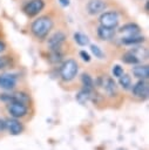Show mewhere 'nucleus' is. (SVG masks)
<instances>
[{"label":"nucleus","mask_w":149,"mask_h":150,"mask_svg":"<svg viewBox=\"0 0 149 150\" xmlns=\"http://www.w3.org/2000/svg\"><path fill=\"white\" fill-rule=\"evenodd\" d=\"M74 41L79 45V46H87L88 43H89V39H88V36L86 35V34H83V33H80V32H76V33H74Z\"/></svg>","instance_id":"obj_18"},{"label":"nucleus","mask_w":149,"mask_h":150,"mask_svg":"<svg viewBox=\"0 0 149 150\" xmlns=\"http://www.w3.org/2000/svg\"><path fill=\"white\" fill-rule=\"evenodd\" d=\"M5 49H6V43H5L2 40H0V54H1L2 52H5Z\"/></svg>","instance_id":"obj_29"},{"label":"nucleus","mask_w":149,"mask_h":150,"mask_svg":"<svg viewBox=\"0 0 149 150\" xmlns=\"http://www.w3.org/2000/svg\"><path fill=\"white\" fill-rule=\"evenodd\" d=\"M92 96H93V90L90 89H86L83 88L82 90H80L77 94H76V101L80 103V104H86L88 101L92 100Z\"/></svg>","instance_id":"obj_15"},{"label":"nucleus","mask_w":149,"mask_h":150,"mask_svg":"<svg viewBox=\"0 0 149 150\" xmlns=\"http://www.w3.org/2000/svg\"><path fill=\"white\" fill-rule=\"evenodd\" d=\"M133 75L140 80H147L149 76V68L147 64H135L133 68Z\"/></svg>","instance_id":"obj_12"},{"label":"nucleus","mask_w":149,"mask_h":150,"mask_svg":"<svg viewBox=\"0 0 149 150\" xmlns=\"http://www.w3.org/2000/svg\"><path fill=\"white\" fill-rule=\"evenodd\" d=\"M131 91H133V95L136 96V97L147 98V96H148V82H147V80L137 81L134 84Z\"/></svg>","instance_id":"obj_9"},{"label":"nucleus","mask_w":149,"mask_h":150,"mask_svg":"<svg viewBox=\"0 0 149 150\" xmlns=\"http://www.w3.org/2000/svg\"><path fill=\"white\" fill-rule=\"evenodd\" d=\"M118 32H120L121 34H124V36H131V35H137V34H140L141 28H140L138 25L133 23V22H129V23L123 25V26L118 29Z\"/></svg>","instance_id":"obj_11"},{"label":"nucleus","mask_w":149,"mask_h":150,"mask_svg":"<svg viewBox=\"0 0 149 150\" xmlns=\"http://www.w3.org/2000/svg\"><path fill=\"white\" fill-rule=\"evenodd\" d=\"M53 20L48 16H39L31 25V32L36 39H45L53 28Z\"/></svg>","instance_id":"obj_1"},{"label":"nucleus","mask_w":149,"mask_h":150,"mask_svg":"<svg viewBox=\"0 0 149 150\" xmlns=\"http://www.w3.org/2000/svg\"><path fill=\"white\" fill-rule=\"evenodd\" d=\"M4 130H6V123L4 120H0V132H2Z\"/></svg>","instance_id":"obj_27"},{"label":"nucleus","mask_w":149,"mask_h":150,"mask_svg":"<svg viewBox=\"0 0 149 150\" xmlns=\"http://www.w3.org/2000/svg\"><path fill=\"white\" fill-rule=\"evenodd\" d=\"M77 71H79V66H77L76 61L73 59H68L67 61H65L62 63V66L60 68V76L63 81L69 82V81L74 80Z\"/></svg>","instance_id":"obj_2"},{"label":"nucleus","mask_w":149,"mask_h":150,"mask_svg":"<svg viewBox=\"0 0 149 150\" xmlns=\"http://www.w3.org/2000/svg\"><path fill=\"white\" fill-rule=\"evenodd\" d=\"M48 59L52 63H57L62 60V53L60 50H50V54H49Z\"/></svg>","instance_id":"obj_21"},{"label":"nucleus","mask_w":149,"mask_h":150,"mask_svg":"<svg viewBox=\"0 0 149 150\" xmlns=\"http://www.w3.org/2000/svg\"><path fill=\"white\" fill-rule=\"evenodd\" d=\"M59 2H60L61 6H63V7H67V6H69V4H70L69 0H59Z\"/></svg>","instance_id":"obj_28"},{"label":"nucleus","mask_w":149,"mask_h":150,"mask_svg":"<svg viewBox=\"0 0 149 150\" xmlns=\"http://www.w3.org/2000/svg\"><path fill=\"white\" fill-rule=\"evenodd\" d=\"M6 66H7V62H6V60H5L4 57H0V69H4Z\"/></svg>","instance_id":"obj_26"},{"label":"nucleus","mask_w":149,"mask_h":150,"mask_svg":"<svg viewBox=\"0 0 149 150\" xmlns=\"http://www.w3.org/2000/svg\"><path fill=\"white\" fill-rule=\"evenodd\" d=\"M100 23L101 26L108 27V28H116L118 26L120 19L116 12L110 11V12H102L100 15Z\"/></svg>","instance_id":"obj_3"},{"label":"nucleus","mask_w":149,"mask_h":150,"mask_svg":"<svg viewBox=\"0 0 149 150\" xmlns=\"http://www.w3.org/2000/svg\"><path fill=\"white\" fill-rule=\"evenodd\" d=\"M122 61L127 64H131V66H135V64H138L141 62V60L130 50V52H127L123 56H122Z\"/></svg>","instance_id":"obj_17"},{"label":"nucleus","mask_w":149,"mask_h":150,"mask_svg":"<svg viewBox=\"0 0 149 150\" xmlns=\"http://www.w3.org/2000/svg\"><path fill=\"white\" fill-rule=\"evenodd\" d=\"M66 41V34L62 32H55L49 39H48V48L50 50H60L63 42Z\"/></svg>","instance_id":"obj_6"},{"label":"nucleus","mask_w":149,"mask_h":150,"mask_svg":"<svg viewBox=\"0 0 149 150\" xmlns=\"http://www.w3.org/2000/svg\"><path fill=\"white\" fill-rule=\"evenodd\" d=\"M5 123H6V130H8V132L12 135H19L22 131V124L16 118L6 120Z\"/></svg>","instance_id":"obj_10"},{"label":"nucleus","mask_w":149,"mask_h":150,"mask_svg":"<svg viewBox=\"0 0 149 150\" xmlns=\"http://www.w3.org/2000/svg\"><path fill=\"white\" fill-rule=\"evenodd\" d=\"M118 83L120 86L123 88V89H129L131 87V77L127 74H122L120 77H118Z\"/></svg>","instance_id":"obj_20"},{"label":"nucleus","mask_w":149,"mask_h":150,"mask_svg":"<svg viewBox=\"0 0 149 150\" xmlns=\"http://www.w3.org/2000/svg\"><path fill=\"white\" fill-rule=\"evenodd\" d=\"M81 82H82L83 88L90 89V90L94 89V81H93V79H92V76H90L89 74L83 73V74L81 75Z\"/></svg>","instance_id":"obj_19"},{"label":"nucleus","mask_w":149,"mask_h":150,"mask_svg":"<svg viewBox=\"0 0 149 150\" xmlns=\"http://www.w3.org/2000/svg\"><path fill=\"white\" fill-rule=\"evenodd\" d=\"M79 55H80V57H81L84 62H89V61H90V55H89L86 50H81V52L79 53Z\"/></svg>","instance_id":"obj_25"},{"label":"nucleus","mask_w":149,"mask_h":150,"mask_svg":"<svg viewBox=\"0 0 149 150\" xmlns=\"http://www.w3.org/2000/svg\"><path fill=\"white\" fill-rule=\"evenodd\" d=\"M106 8H107V4L103 0H90L87 4V12L90 15L100 14V13L104 12Z\"/></svg>","instance_id":"obj_8"},{"label":"nucleus","mask_w":149,"mask_h":150,"mask_svg":"<svg viewBox=\"0 0 149 150\" xmlns=\"http://www.w3.org/2000/svg\"><path fill=\"white\" fill-rule=\"evenodd\" d=\"M131 52H133V53H134V54H135L140 60H141V59H144V60H145V59H147V56H148V53H147V49H145V48L136 47V48H135V49H133Z\"/></svg>","instance_id":"obj_23"},{"label":"nucleus","mask_w":149,"mask_h":150,"mask_svg":"<svg viewBox=\"0 0 149 150\" xmlns=\"http://www.w3.org/2000/svg\"><path fill=\"white\" fill-rule=\"evenodd\" d=\"M145 41L144 36H141L140 34L137 35H131V36H123L122 38V43L123 45H128V46H134V45H140L143 43Z\"/></svg>","instance_id":"obj_16"},{"label":"nucleus","mask_w":149,"mask_h":150,"mask_svg":"<svg viewBox=\"0 0 149 150\" xmlns=\"http://www.w3.org/2000/svg\"><path fill=\"white\" fill-rule=\"evenodd\" d=\"M43 8H45V1L43 0H29L23 6V12L28 16L33 18V16H36Z\"/></svg>","instance_id":"obj_5"},{"label":"nucleus","mask_w":149,"mask_h":150,"mask_svg":"<svg viewBox=\"0 0 149 150\" xmlns=\"http://www.w3.org/2000/svg\"><path fill=\"white\" fill-rule=\"evenodd\" d=\"M7 110L9 112V115L13 118H21L25 117L28 114V108L27 104L20 103V102H12L7 104Z\"/></svg>","instance_id":"obj_4"},{"label":"nucleus","mask_w":149,"mask_h":150,"mask_svg":"<svg viewBox=\"0 0 149 150\" xmlns=\"http://www.w3.org/2000/svg\"><path fill=\"white\" fill-rule=\"evenodd\" d=\"M16 86V76L13 74H0V88L4 90H13Z\"/></svg>","instance_id":"obj_7"},{"label":"nucleus","mask_w":149,"mask_h":150,"mask_svg":"<svg viewBox=\"0 0 149 150\" xmlns=\"http://www.w3.org/2000/svg\"><path fill=\"white\" fill-rule=\"evenodd\" d=\"M103 89L106 90V93L109 95V96H115L116 95V91H117V88H116V83L114 82L113 79L110 77H107L106 80H103L102 84Z\"/></svg>","instance_id":"obj_14"},{"label":"nucleus","mask_w":149,"mask_h":150,"mask_svg":"<svg viewBox=\"0 0 149 150\" xmlns=\"http://www.w3.org/2000/svg\"><path fill=\"white\" fill-rule=\"evenodd\" d=\"M122 74H123V68L121 66H118V64H115L113 67V75L115 77H120Z\"/></svg>","instance_id":"obj_24"},{"label":"nucleus","mask_w":149,"mask_h":150,"mask_svg":"<svg viewBox=\"0 0 149 150\" xmlns=\"http://www.w3.org/2000/svg\"><path fill=\"white\" fill-rule=\"evenodd\" d=\"M90 50H92L93 55L95 57H97V59H104V56H106L104 53H103V50L99 46H96V45H92L90 46Z\"/></svg>","instance_id":"obj_22"},{"label":"nucleus","mask_w":149,"mask_h":150,"mask_svg":"<svg viewBox=\"0 0 149 150\" xmlns=\"http://www.w3.org/2000/svg\"><path fill=\"white\" fill-rule=\"evenodd\" d=\"M97 36L104 41L111 40L115 36V28H108L104 26H100L97 28Z\"/></svg>","instance_id":"obj_13"}]
</instances>
